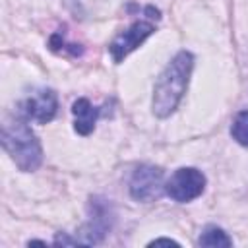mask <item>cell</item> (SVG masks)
Instances as JSON below:
<instances>
[{"label":"cell","instance_id":"obj_1","mask_svg":"<svg viewBox=\"0 0 248 248\" xmlns=\"http://www.w3.org/2000/svg\"><path fill=\"white\" fill-rule=\"evenodd\" d=\"M192 68H194V56L188 50H180L159 74L151 101V108L157 118H167L176 110L188 87Z\"/></svg>","mask_w":248,"mask_h":248},{"label":"cell","instance_id":"obj_2","mask_svg":"<svg viewBox=\"0 0 248 248\" xmlns=\"http://www.w3.org/2000/svg\"><path fill=\"white\" fill-rule=\"evenodd\" d=\"M2 147L19 170H37L43 163V147L27 118H6L2 124Z\"/></svg>","mask_w":248,"mask_h":248},{"label":"cell","instance_id":"obj_3","mask_svg":"<svg viewBox=\"0 0 248 248\" xmlns=\"http://www.w3.org/2000/svg\"><path fill=\"white\" fill-rule=\"evenodd\" d=\"M205 190V176L194 167L176 169L165 182V194L174 202H192L200 198Z\"/></svg>","mask_w":248,"mask_h":248},{"label":"cell","instance_id":"obj_4","mask_svg":"<svg viewBox=\"0 0 248 248\" xmlns=\"http://www.w3.org/2000/svg\"><path fill=\"white\" fill-rule=\"evenodd\" d=\"M165 192L163 170L155 165H141L130 178V194L138 202H153Z\"/></svg>","mask_w":248,"mask_h":248},{"label":"cell","instance_id":"obj_5","mask_svg":"<svg viewBox=\"0 0 248 248\" xmlns=\"http://www.w3.org/2000/svg\"><path fill=\"white\" fill-rule=\"evenodd\" d=\"M89 213H91L89 223L83 225V229L76 236L78 244H97V242H101V238L105 236V232L112 225V209H110V203L107 200L93 198L91 203H89Z\"/></svg>","mask_w":248,"mask_h":248},{"label":"cell","instance_id":"obj_6","mask_svg":"<svg viewBox=\"0 0 248 248\" xmlns=\"http://www.w3.org/2000/svg\"><path fill=\"white\" fill-rule=\"evenodd\" d=\"M155 31V25L151 21H145V19H140V21H134L126 31L118 33L112 43L108 45V50H110V56L114 62H122L132 50H136L151 33Z\"/></svg>","mask_w":248,"mask_h":248},{"label":"cell","instance_id":"obj_7","mask_svg":"<svg viewBox=\"0 0 248 248\" xmlns=\"http://www.w3.org/2000/svg\"><path fill=\"white\" fill-rule=\"evenodd\" d=\"M58 110V97L52 89H37L21 103V112L27 120H35L39 124H46L54 118Z\"/></svg>","mask_w":248,"mask_h":248},{"label":"cell","instance_id":"obj_8","mask_svg":"<svg viewBox=\"0 0 248 248\" xmlns=\"http://www.w3.org/2000/svg\"><path fill=\"white\" fill-rule=\"evenodd\" d=\"M72 114H74V130L79 136H89L95 130V122H97V114L99 110L91 105L89 99L81 97L78 101H74L72 105Z\"/></svg>","mask_w":248,"mask_h":248},{"label":"cell","instance_id":"obj_9","mask_svg":"<svg viewBox=\"0 0 248 248\" xmlns=\"http://www.w3.org/2000/svg\"><path fill=\"white\" fill-rule=\"evenodd\" d=\"M200 246H232V238L227 236V232L215 225H209L203 229L198 240Z\"/></svg>","mask_w":248,"mask_h":248},{"label":"cell","instance_id":"obj_10","mask_svg":"<svg viewBox=\"0 0 248 248\" xmlns=\"http://www.w3.org/2000/svg\"><path fill=\"white\" fill-rule=\"evenodd\" d=\"M231 136L236 143L248 147V110H240L231 126Z\"/></svg>","mask_w":248,"mask_h":248},{"label":"cell","instance_id":"obj_11","mask_svg":"<svg viewBox=\"0 0 248 248\" xmlns=\"http://www.w3.org/2000/svg\"><path fill=\"white\" fill-rule=\"evenodd\" d=\"M159 244H172V246H178V242L176 240H170V238H155V240H151L149 242V246H159Z\"/></svg>","mask_w":248,"mask_h":248}]
</instances>
